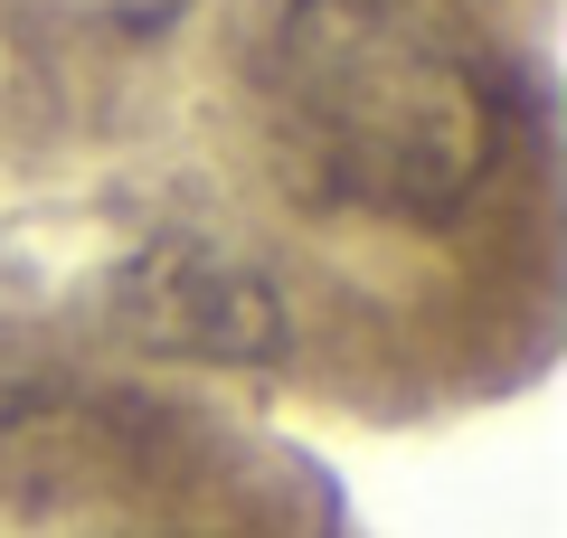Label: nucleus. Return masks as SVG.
<instances>
[{
  "mask_svg": "<svg viewBox=\"0 0 567 538\" xmlns=\"http://www.w3.org/2000/svg\"><path fill=\"white\" fill-rule=\"evenodd\" d=\"M284 161L341 208L445 227L502 170V58L445 0H284L265 39Z\"/></svg>",
  "mask_w": 567,
  "mask_h": 538,
  "instance_id": "f257e3e1",
  "label": "nucleus"
},
{
  "mask_svg": "<svg viewBox=\"0 0 567 538\" xmlns=\"http://www.w3.org/2000/svg\"><path fill=\"white\" fill-rule=\"evenodd\" d=\"M133 321L171 350H199V359H265L284 340L275 293L237 265H208V256H162L152 275L133 283Z\"/></svg>",
  "mask_w": 567,
  "mask_h": 538,
  "instance_id": "f03ea898",
  "label": "nucleus"
}]
</instances>
